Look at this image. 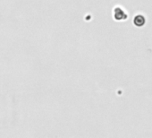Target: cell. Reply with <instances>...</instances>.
<instances>
[{
	"instance_id": "obj_1",
	"label": "cell",
	"mask_w": 152,
	"mask_h": 138,
	"mask_svg": "<svg viewBox=\"0 0 152 138\" xmlns=\"http://www.w3.org/2000/svg\"><path fill=\"white\" fill-rule=\"evenodd\" d=\"M113 18L116 22H124L128 19V14L122 7L116 6L113 8Z\"/></svg>"
},
{
	"instance_id": "obj_2",
	"label": "cell",
	"mask_w": 152,
	"mask_h": 138,
	"mask_svg": "<svg viewBox=\"0 0 152 138\" xmlns=\"http://www.w3.org/2000/svg\"><path fill=\"white\" fill-rule=\"evenodd\" d=\"M146 22H147L146 17L142 14H137V15H135L134 17H133V19H132V23L137 28L143 27L146 24Z\"/></svg>"
}]
</instances>
